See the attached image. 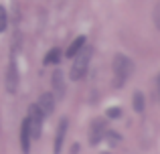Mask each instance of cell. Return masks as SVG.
I'll list each match as a JSON object with an SVG mask.
<instances>
[{"instance_id":"cell-13","label":"cell","mask_w":160,"mask_h":154,"mask_svg":"<svg viewBox=\"0 0 160 154\" xmlns=\"http://www.w3.org/2000/svg\"><path fill=\"white\" fill-rule=\"evenodd\" d=\"M134 110L136 112H144V95H142L140 91L134 93Z\"/></svg>"},{"instance_id":"cell-10","label":"cell","mask_w":160,"mask_h":154,"mask_svg":"<svg viewBox=\"0 0 160 154\" xmlns=\"http://www.w3.org/2000/svg\"><path fill=\"white\" fill-rule=\"evenodd\" d=\"M83 47H85V37H77V39H75L73 43L69 45V49H67V53H65V55L69 57V59H73V57L77 55V53L81 51Z\"/></svg>"},{"instance_id":"cell-18","label":"cell","mask_w":160,"mask_h":154,"mask_svg":"<svg viewBox=\"0 0 160 154\" xmlns=\"http://www.w3.org/2000/svg\"><path fill=\"white\" fill-rule=\"evenodd\" d=\"M158 81H160V79H158Z\"/></svg>"},{"instance_id":"cell-8","label":"cell","mask_w":160,"mask_h":154,"mask_svg":"<svg viewBox=\"0 0 160 154\" xmlns=\"http://www.w3.org/2000/svg\"><path fill=\"white\" fill-rule=\"evenodd\" d=\"M31 130H28V120H22V126H20V148H22V154L31 152Z\"/></svg>"},{"instance_id":"cell-5","label":"cell","mask_w":160,"mask_h":154,"mask_svg":"<svg viewBox=\"0 0 160 154\" xmlns=\"http://www.w3.org/2000/svg\"><path fill=\"white\" fill-rule=\"evenodd\" d=\"M16 89H18V67H16V61L10 59L8 71H6V91L8 93H14Z\"/></svg>"},{"instance_id":"cell-14","label":"cell","mask_w":160,"mask_h":154,"mask_svg":"<svg viewBox=\"0 0 160 154\" xmlns=\"http://www.w3.org/2000/svg\"><path fill=\"white\" fill-rule=\"evenodd\" d=\"M8 27V14H6V8L0 4V32H4Z\"/></svg>"},{"instance_id":"cell-3","label":"cell","mask_w":160,"mask_h":154,"mask_svg":"<svg viewBox=\"0 0 160 154\" xmlns=\"http://www.w3.org/2000/svg\"><path fill=\"white\" fill-rule=\"evenodd\" d=\"M27 120H28V130H31V138H32V140L41 138V128H43V120H45V116L41 114V110L37 107V103H32V106L28 107Z\"/></svg>"},{"instance_id":"cell-1","label":"cell","mask_w":160,"mask_h":154,"mask_svg":"<svg viewBox=\"0 0 160 154\" xmlns=\"http://www.w3.org/2000/svg\"><path fill=\"white\" fill-rule=\"evenodd\" d=\"M112 69H113V87H116V89H120V87L126 85V81H128L130 75H132L134 63H132V59H128L126 55L118 53V55L113 57Z\"/></svg>"},{"instance_id":"cell-4","label":"cell","mask_w":160,"mask_h":154,"mask_svg":"<svg viewBox=\"0 0 160 154\" xmlns=\"http://www.w3.org/2000/svg\"><path fill=\"white\" fill-rule=\"evenodd\" d=\"M106 132H108L106 120H102V118L93 120V124H91V130H89V142H91V144H99V142L103 140V136H106Z\"/></svg>"},{"instance_id":"cell-7","label":"cell","mask_w":160,"mask_h":154,"mask_svg":"<svg viewBox=\"0 0 160 154\" xmlns=\"http://www.w3.org/2000/svg\"><path fill=\"white\" fill-rule=\"evenodd\" d=\"M37 107L41 110V114H43V116H51L53 112H55V95L49 93V91L41 93L39 102H37Z\"/></svg>"},{"instance_id":"cell-17","label":"cell","mask_w":160,"mask_h":154,"mask_svg":"<svg viewBox=\"0 0 160 154\" xmlns=\"http://www.w3.org/2000/svg\"><path fill=\"white\" fill-rule=\"evenodd\" d=\"M158 93H160V81H158Z\"/></svg>"},{"instance_id":"cell-15","label":"cell","mask_w":160,"mask_h":154,"mask_svg":"<svg viewBox=\"0 0 160 154\" xmlns=\"http://www.w3.org/2000/svg\"><path fill=\"white\" fill-rule=\"evenodd\" d=\"M154 24H156V28L160 31V2L154 6Z\"/></svg>"},{"instance_id":"cell-6","label":"cell","mask_w":160,"mask_h":154,"mask_svg":"<svg viewBox=\"0 0 160 154\" xmlns=\"http://www.w3.org/2000/svg\"><path fill=\"white\" fill-rule=\"evenodd\" d=\"M67 128H69V120L61 118V122H59V126H57V134H55V144H53L55 154H61L63 142H65V136H67Z\"/></svg>"},{"instance_id":"cell-2","label":"cell","mask_w":160,"mask_h":154,"mask_svg":"<svg viewBox=\"0 0 160 154\" xmlns=\"http://www.w3.org/2000/svg\"><path fill=\"white\" fill-rule=\"evenodd\" d=\"M91 55H93V47H83L81 51L73 57V67H71V79H73V81L85 77L87 69H89Z\"/></svg>"},{"instance_id":"cell-11","label":"cell","mask_w":160,"mask_h":154,"mask_svg":"<svg viewBox=\"0 0 160 154\" xmlns=\"http://www.w3.org/2000/svg\"><path fill=\"white\" fill-rule=\"evenodd\" d=\"M61 49H51V51L47 53V57H45V65H55V63H59V61H61Z\"/></svg>"},{"instance_id":"cell-12","label":"cell","mask_w":160,"mask_h":154,"mask_svg":"<svg viewBox=\"0 0 160 154\" xmlns=\"http://www.w3.org/2000/svg\"><path fill=\"white\" fill-rule=\"evenodd\" d=\"M20 45H22V35L16 31L14 32V39H12V43H10V53H12V55H16V53H18Z\"/></svg>"},{"instance_id":"cell-9","label":"cell","mask_w":160,"mask_h":154,"mask_svg":"<svg viewBox=\"0 0 160 154\" xmlns=\"http://www.w3.org/2000/svg\"><path fill=\"white\" fill-rule=\"evenodd\" d=\"M51 81H53L55 95H57V97H63V95H65V77H63V71H61V69H57V71L53 73Z\"/></svg>"},{"instance_id":"cell-16","label":"cell","mask_w":160,"mask_h":154,"mask_svg":"<svg viewBox=\"0 0 160 154\" xmlns=\"http://www.w3.org/2000/svg\"><path fill=\"white\" fill-rule=\"evenodd\" d=\"M120 114H122V112L118 110V107H113V110L108 112V118H120Z\"/></svg>"}]
</instances>
